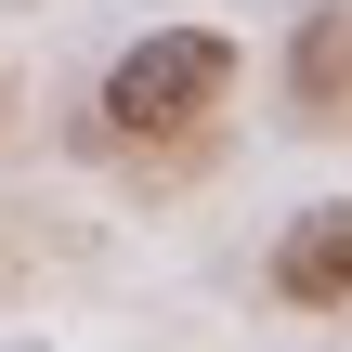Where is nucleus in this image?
<instances>
[{"label": "nucleus", "mask_w": 352, "mask_h": 352, "mask_svg": "<svg viewBox=\"0 0 352 352\" xmlns=\"http://www.w3.org/2000/svg\"><path fill=\"white\" fill-rule=\"evenodd\" d=\"M0 352H39V340H0Z\"/></svg>", "instance_id": "20e7f679"}, {"label": "nucleus", "mask_w": 352, "mask_h": 352, "mask_svg": "<svg viewBox=\"0 0 352 352\" xmlns=\"http://www.w3.org/2000/svg\"><path fill=\"white\" fill-rule=\"evenodd\" d=\"M0 13H13V0H0Z\"/></svg>", "instance_id": "39448f33"}, {"label": "nucleus", "mask_w": 352, "mask_h": 352, "mask_svg": "<svg viewBox=\"0 0 352 352\" xmlns=\"http://www.w3.org/2000/svg\"><path fill=\"white\" fill-rule=\"evenodd\" d=\"M287 104L314 131H352V0H314L287 26Z\"/></svg>", "instance_id": "7ed1b4c3"}, {"label": "nucleus", "mask_w": 352, "mask_h": 352, "mask_svg": "<svg viewBox=\"0 0 352 352\" xmlns=\"http://www.w3.org/2000/svg\"><path fill=\"white\" fill-rule=\"evenodd\" d=\"M274 300H287V314H340L352 300V196H314V209L274 235Z\"/></svg>", "instance_id": "f03ea898"}, {"label": "nucleus", "mask_w": 352, "mask_h": 352, "mask_svg": "<svg viewBox=\"0 0 352 352\" xmlns=\"http://www.w3.org/2000/svg\"><path fill=\"white\" fill-rule=\"evenodd\" d=\"M222 91H235V39L222 26H144L104 65V131L118 144H183L196 118H222Z\"/></svg>", "instance_id": "f257e3e1"}]
</instances>
